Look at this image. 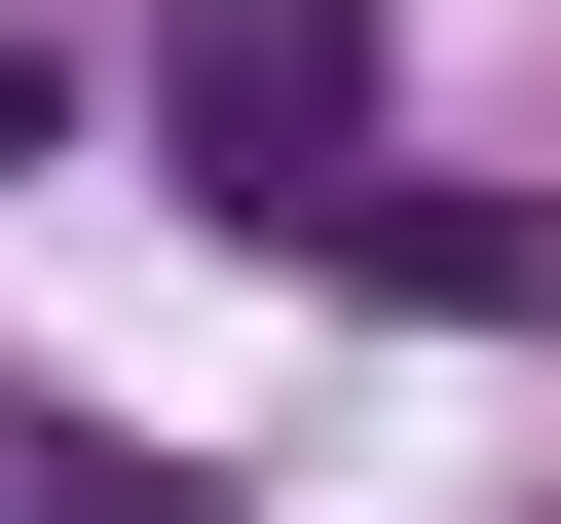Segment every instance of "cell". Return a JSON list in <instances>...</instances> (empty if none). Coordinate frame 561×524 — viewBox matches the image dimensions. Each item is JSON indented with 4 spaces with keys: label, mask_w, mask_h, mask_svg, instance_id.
Returning a JSON list of instances; mask_svg holds the SVG:
<instances>
[{
    "label": "cell",
    "mask_w": 561,
    "mask_h": 524,
    "mask_svg": "<svg viewBox=\"0 0 561 524\" xmlns=\"http://www.w3.org/2000/svg\"><path fill=\"white\" fill-rule=\"evenodd\" d=\"M0 150H38V38H0Z\"/></svg>",
    "instance_id": "cell-1"
},
{
    "label": "cell",
    "mask_w": 561,
    "mask_h": 524,
    "mask_svg": "<svg viewBox=\"0 0 561 524\" xmlns=\"http://www.w3.org/2000/svg\"><path fill=\"white\" fill-rule=\"evenodd\" d=\"M38 524H150V487H38Z\"/></svg>",
    "instance_id": "cell-2"
}]
</instances>
